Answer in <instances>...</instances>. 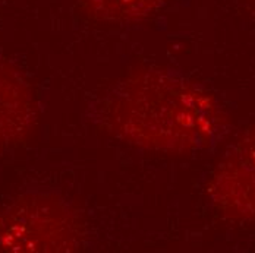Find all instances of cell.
Returning <instances> with one entry per match:
<instances>
[{
    "label": "cell",
    "mask_w": 255,
    "mask_h": 253,
    "mask_svg": "<svg viewBox=\"0 0 255 253\" xmlns=\"http://www.w3.org/2000/svg\"><path fill=\"white\" fill-rule=\"evenodd\" d=\"M254 1H255V0H254Z\"/></svg>",
    "instance_id": "obj_7"
},
{
    "label": "cell",
    "mask_w": 255,
    "mask_h": 253,
    "mask_svg": "<svg viewBox=\"0 0 255 253\" xmlns=\"http://www.w3.org/2000/svg\"><path fill=\"white\" fill-rule=\"evenodd\" d=\"M4 1H6V0H0V4H3Z\"/></svg>",
    "instance_id": "obj_6"
},
{
    "label": "cell",
    "mask_w": 255,
    "mask_h": 253,
    "mask_svg": "<svg viewBox=\"0 0 255 253\" xmlns=\"http://www.w3.org/2000/svg\"><path fill=\"white\" fill-rule=\"evenodd\" d=\"M169 0H81L85 10L99 21L132 22L150 18Z\"/></svg>",
    "instance_id": "obj_5"
},
{
    "label": "cell",
    "mask_w": 255,
    "mask_h": 253,
    "mask_svg": "<svg viewBox=\"0 0 255 253\" xmlns=\"http://www.w3.org/2000/svg\"><path fill=\"white\" fill-rule=\"evenodd\" d=\"M82 239L79 215L54 192L22 193L0 214V252H71Z\"/></svg>",
    "instance_id": "obj_2"
},
{
    "label": "cell",
    "mask_w": 255,
    "mask_h": 253,
    "mask_svg": "<svg viewBox=\"0 0 255 253\" xmlns=\"http://www.w3.org/2000/svg\"><path fill=\"white\" fill-rule=\"evenodd\" d=\"M34 108L26 84L0 65V148L21 138L32 122Z\"/></svg>",
    "instance_id": "obj_4"
},
{
    "label": "cell",
    "mask_w": 255,
    "mask_h": 253,
    "mask_svg": "<svg viewBox=\"0 0 255 253\" xmlns=\"http://www.w3.org/2000/svg\"><path fill=\"white\" fill-rule=\"evenodd\" d=\"M102 116L110 133L157 151H205L226 132V116L213 94L163 71L122 81L103 100Z\"/></svg>",
    "instance_id": "obj_1"
},
{
    "label": "cell",
    "mask_w": 255,
    "mask_h": 253,
    "mask_svg": "<svg viewBox=\"0 0 255 253\" xmlns=\"http://www.w3.org/2000/svg\"><path fill=\"white\" fill-rule=\"evenodd\" d=\"M208 192L213 202L230 217L255 220V126L217 164Z\"/></svg>",
    "instance_id": "obj_3"
}]
</instances>
